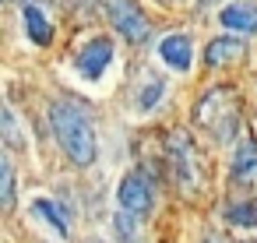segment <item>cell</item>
Returning a JSON list of instances; mask_svg holds the SVG:
<instances>
[{
    "instance_id": "6da1fadb",
    "label": "cell",
    "mask_w": 257,
    "mask_h": 243,
    "mask_svg": "<svg viewBox=\"0 0 257 243\" xmlns=\"http://www.w3.org/2000/svg\"><path fill=\"white\" fill-rule=\"evenodd\" d=\"M50 131L57 138V145L67 152L71 162L78 166H92L95 162V152H99V141H95V127H92V116L67 102V99H57L50 102Z\"/></svg>"
},
{
    "instance_id": "7a4b0ae2",
    "label": "cell",
    "mask_w": 257,
    "mask_h": 243,
    "mask_svg": "<svg viewBox=\"0 0 257 243\" xmlns=\"http://www.w3.org/2000/svg\"><path fill=\"white\" fill-rule=\"evenodd\" d=\"M116 201H120V211H127L134 218H148L152 208H155V183H152V176L145 169H131L120 180Z\"/></svg>"
},
{
    "instance_id": "3957f363",
    "label": "cell",
    "mask_w": 257,
    "mask_h": 243,
    "mask_svg": "<svg viewBox=\"0 0 257 243\" xmlns=\"http://www.w3.org/2000/svg\"><path fill=\"white\" fill-rule=\"evenodd\" d=\"M169 173L176 180V187L183 194H194L201 187V176H197V155L190 148V138L183 131H176L169 138Z\"/></svg>"
},
{
    "instance_id": "277c9868",
    "label": "cell",
    "mask_w": 257,
    "mask_h": 243,
    "mask_svg": "<svg viewBox=\"0 0 257 243\" xmlns=\"http://www.w3.org/2000/svg\"><path fill=\"white\" fill-rule=\"evenodd\" d=\"M106 18L113 22V29L131 39V43H148V18L141 15V8L134 0H106Z\"/></svg>"
},
{
    "instance_id": "5b68a950",
    "label": "cell",
    "mask_w": 257,
    "mask_h": 243,
    "mask_svg": "<svg viewBox=\"0 0 257 243\" xmlns=\"http://www.w3.org/2000/svg\"><path fill=\"white\" fill-rule=\"evenodd\" d=\"M113 57H116L113 39L95 36V39H88V43L78 50V57H74V71H78L85 81H99V78L106 74V67L113 64Z\"/></svg>"
},
{
    "instance_id": "8992f818",
    "label": "cell",
    "mask_w": 257,
    "mask_h": 243,
    "mask_svg": "<svg viewBox=\"0 0 257 243\" xmlns=\"http://www.w3.org/2000/svg\"><path fill=\"white\" fill-rule=\"evenodd\" d=\"M218 22L236 32H257V0H236L218 11Z\"/></svg>"
},
{
    "instance_id": "52a82bcc",
    "label": "cell",
    "mask_w": 257,
    "mask_h": 243,
    "mask_svg": "<svg viewBox=\"0 0 257 243\" xmlns=\"http://www.w3.org/2000/svg\"><path fill=\"white\" fill-rule=\"evenodd\" d=\"M159 57H162V64H169L173 71H190L194 46H190V39H187L183 32H176V36H166V39L159 43Z\"/></svg>"
},
{
    "instance_id": "ba28073f",
    "label": "cell",
    "mask_w": 257,
    "mask_h": 243,
    "mask_svg": "<svg viewBox=\"0 0 257 243\" xmlns=\"http://www.w3.org/2000/svg\"><path fill=\"white\" fill-rule=\"evenodd\" d=\"M22 25H25V36L36 43V46H46L53 39V22L46 18V11L39 4H25L22 8Z\"/></svg>"
},
{
    "instance_id": "9c48e42d",
    "label": "cell",
    "mask_w": 257,
    "mask_h": 243,
    "mask_svg": "<svg viewBox=\"0 0 257 243\" xmlns=\"http://www.w3.org/2000/svg\"><path fill=\"white\" fill-rule=\"evenodd\" d=\"M32 215H36L39 222H46V225H50V232H57V239H67L71 222H67V215H64V208H60V204H53L50 197H36V201H32Z\"/></svg>"
},
{
    "instance_id": "30bf717a",
    "label": "cell",
    "mask_w": 257,
    "mask_h": 243,
    "mask_svg": "<svg viewBox=\"0 0 257 243\" xmlns=\"http://www.w3.org/2000/svg\"><path fill=\"white\" fill-rule=\"evenodd\" d=\"M232 180L236 183H246L257 176V141H239V148L232 152Z\"/></svg>"
},
{
    "instance_id": "8fae6325",
    "label": "cell",
    "mask_w": 257,
    "mask_h": 243,
    "mask_svg": "<svg viewBox=\"0 0 257 243\" xmlns=\"http://www.w3.org/2000/svg\"><path fill=\"white\" fill-rule=\"evenodd\" d=\"M239 53H243V43H239V39L222 36V39H211V46H208L204 60H208V67H225V64H232Z\"/></svg>"
},
{
    "instance_id": "7c38bea8",
    "label": "cell",
    "mask_w": 257,
    "mask_h": 243,
    "mask_svg": "<svg viewBox=\"0 0 257 243\" xmlns=\"http://www.w3.org/2000/svg\"><path fill=\"white\" fill-rule=\"evenodd\" d=\"M222 218L229 225H243V229H253L257 225V204L253 201H232L222 208Z\"/></svg>"
},
{
    "instance_id": "4fadbf2b",
    "label": "cell",
    "mask_w": 257,
    "mask_h": 243,
    "mask_svg": "<svg viewBox=\"0 0 257 243\" xmlns=\"http://www.w3.org/2000/svg\"><path fill=\"white\" fill-rule=\"evenodd\" d=\"M141 218L127 215V211H116L113 215V239L116 243H141Z\"/></svg>"
},
{
    "instance_id": "5bb4252c",
    "label": "cell",
    "mask_w": 257,
    "mask_h": 243,
    "mask_svg": "<svg viewBox=\"0 0 257 243\" xmlns=\"http://www.w3.org/2000/svg\"><path fill=\"white\" fill-rule=\"evenodd\" d=\"M162 95H166V85H162V81H148L145 88H138L134 109H138V113H152V109L162 102Z\"/></svg>"
},
{
    "instance_id": "9a60e30c",
    "label": "cell",
    "mask_w": 257,
    "mask_h": 243,
    "mask_svg": "<svg viewBox=\"0 0 257 243\" xmlns=\"http://www.w3.org/2000/svg\"><path fill=\"white\" fill-rule=\"evenodd\" d=\"M0 201H4V208H15V166H11V155L0 159Z\"/></svg>"
},
{
    "instance_id": "2e32d148",
    "label": "cell",
    "mask_w": 257,
    "mask_h": 243,
    "mask_svg": "<svg viewBox=\"0 0 257 243\" xmlns=\"http://www.w3.org/2000/svg\"><path fill=\"white\" fill-rule=\"evenodd\" d=\"M4 134H8L11 145L18 141V120H15V109L11 106H4Z\"/></svg>"
}]
</instances>
